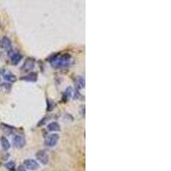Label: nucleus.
<instances>
[{
	"mask_svg": "<svg viewBox=\"0 0 171 171\" xmlns=\"http://www.w3.org/2000/svg\"><path fill=\"white\" fill-rule=\"evenodd\" d=\"M65 96L67 97V98H71L72 97L74 96V90L72 87H68L65 91Z\"/></svg>",
	"mask_w": 171,
	"mask_h": 171,
	"instance_id": "nucleus-14",
	"label": "nucleus"
},
{
	"mask_svg": "<svg viewBox=\"0 0 171 171\" xmlns=\"http://www.w3.org/2000/svg\"><path fill=\"white\" fill-rule=\"evenodd\" d=\"M2 75H3V78L8 82H15L17 79L16 76L12 74L10 71H5L2 73Z\"/></svg>",
	"mask_w": 171,
	"mask_h": 171,
	"instance_id": "nucleus-7",
	"label": "nucleus"
},
{
	"mask_svg": "<svg viewBox=\"0 0 171 171\" xmlns=\"http://www.w3.org/2000/svg\"><path fill=\"white\" fill-rule=\"evenodd\" d=\"M10 60L14 65H16L22 60V55H20L18 52H12L10 54Z\"/></svg>",
	"mask_w": 171,
	"mask_h": 171,
	"instance_id": "nucleus-9",
	"label": "nucleus"
},
{
	"mask_svg": "<svg viewBox=\"0 0 171 171\" xmlns=\"http://www.w3.org/2000/svg\"><path fill=\"white\" fill-rule=\"evenodd\" d=\"M72 57L70 54L69 53H63V54H57L54 57L50 58V63L52 65L54 68L60 69V68H64L70 64Z\"/></svg>",
	"mask_w": 171,
	"mask_h": 171,
	"instance_id": "nucleus-1",
	"label": "nucleus"
},
{
	"mask_svg": "<svg viewBox=\"0 0 171 171\" xmlns=\"http://www.w3.org/2000/svg\"><path fill=\"white\" fill-rule=\"evenodd\" d=\"M22 80H27V81H32V82H34V81L37 80V75H36L35 73H30V74H28L26 76L22 77Z\"/></svg>",
	"mask_w": 171,
	"mask_h": 171,
	"instance_id": "nucleus-13",
	"label": "nucleus"
},
{
	"mask_svg": "<svg viewBox=\"0 0 171 171\" xmlns=\"http://www.w3.org/2000/svg\"><path fill=\"white\" fill-rule=\"evenodd\" d=\"M75 85H76V87L77 89H82L85 87V79L82 76H77L75 78Z\"/></svg>",
	"mask_w": 171,
	"mask_h": 171,
	"instance_id": "nucleus-10",
	"label": "nucleus"
},
{
	"mask_svg": "<svg viewBox=\"0 0 171 171\" xmlns=\"http://www.w3.org/2000/svg\"><path fill=\"white\" fill-rule=\"evenodd\" d=\"M0 74H1V72H0Z\"/></svg>",
	"mask_w": 171,
	"mask_h": 171,
	"instance_id": "nucleus-18",
	"label": "nucleus"
},
{
	"mask_svg": "<svg viewBox=\"0 0 171 171\" xmlns=\"http://www.w3.org/2000/svg\"><path fill=\"white\" fill-rule=\"evenodd\" d=\"M36 158L38 159V161H40L42 164H47L49 162V155L47 154V152L44 151V150H41L39 151L37 153H36Z\"/></svg>",
	"mask_w": 171,
	"mask_h": 171,
	"instance_id": "nucleus-3",
	"label": "nucleus"
},
{
	"mask_svg": "<svg viewBox=\"0 0 171 171\" xmlns=\"http://www.w3.org/2000/svg\"><path fill=\"white\" fill-rule=\"evenodd\" d=\"M47 129L51 132H57L60 130V125L57 122H52V123H49L47 126Z\"/></svg>",
	"mask_w": 171,
	"mask_h": 171,
	"instance_id": "nucleus-11",
	"label": "nucleus"
},
{
	"mask_svg": "<svg viewBox=\"0 0 171 171\" xmlns=\"http://www.w3.org/2000/svg\"><path fill=\"white\" fill-rule=\"evenodd\" d=\"M0 142H1V145H2V147H3V149L5 150V151H8V150L10 148V143H9V141L7 140V138H5L4 136L1 137Z\"/></svg>",
	"mask_w": 171,
	"mask_h": 171,
	"instance_id": "nucleus-12",
	"label": "nucleus"
},
{
	"mask_svg": "<svg viewBox=\"0 0 171 171\" xmlns=\"http://www.w3.org/2000/svg\"><path fill=\"white\" fill-rule=\"evenodd\" d=\"M24 165L26 167V169H29V170H36L40 168V164L34 159H27L24 162Z\"/></svg>",
	"mask_w": 171,
	"mask_h": 171,
	"instance_id": "nucleus-4",
	"label": "nucleus"
},
{
	"mask_svg": "<svg viewBox=\"0 0 171 171\" xmlns=\"http://www.w3.org/2000/svg\"><path fill=\"white\" fill-rule=\"evenodd\" d=\"M15 166H16V163H15V162H13V161H9V162H8L6 164H5V167L8 169H13L14 168H15Z\"/></svg>",
	"mask_w": 171,
	"mask_h": 171,
	"instance_id": "nucleus-16",
	"label": "nucleus"
},
{
	"mask_svg": "<svg viewBox=\"0 0 171 171\" xmlns=\"http://www.w3.org/2000/svg\"><path fill=\"white\" fill-rule=\"evenodd\" d=\"M1 46L6 51H9V50L11 49V47H12L11 41H10V40L8 37L5 36V37L2 38V40H1Z\"/></svg>",
	"mask_w": 171,
	"mask_h": 171,
	"instance_id": "nucleus-8",
	"label": "nucleus"
},
{
	"mask_svg": "<svg viewBox=\"0 0 171 171\" xmlns=\"http://www.w3.org/2000/svg\"><path fill=\"white\" fill-rule=\"evenodd\" d=\"M26 144L25 138L22 135H16L13 138V145L16 148H22Z\"/></svg>",
	"mask_w": 171,
	"mask_h": 171,
	"instance_id": "nucleus-6",
	"label": "nucleus"
},
{
	"mask_svg": "<svg viewBox=\"0 0 171 171\" xmlns=\"http://www.w3.org/2000/svg\"><path fill=\"white\" fill-rule=\"evenodd\" d=\"M16 171H27V170L26 169L23 168V167H19L17 169H16Z\"/></svg>",
	"mask_w": 171,
	"mask_h": 171,
	"instance_id": "nucleus-17",
	"label": "nucleus"
},
{
	"mask_svg": "<svg viewBox=\"0 0 171 171\" xmlns=\"http://www.w3.org/2000/svg\"><path fill=\"white\" fill-rule=\"evenodd\" d=\"M2 126V128H3V130L5 132V133H7V134H9V133H11V131H12V128L9 127V126H8V125H5V124H2L1 125Z\"/></svg>",
	"mask_w": 171,
	"mask_h": 171,
	"instance_id": "nucleus-15",
	"label": "nucleus"
},
{
	"mask_svg": "<svg viewBox=\"0 0 171 171\" xmlns=\"http://www.w3.org/2000/svg\"><path fill=\"white\" fill-rule=\"evenodd\" d=\"M59 141V135L57 134H51L46 136L45 140V145L48 147H53L57 145Z\"/></svg>",
	"mask_w": 171,
	"mask_h": 171,
	"instance_id": "nucleus-2",
	"label": "nucleus"
},
{
	"mask_svg": "<svg viewBox=\"0 0 171 171\" xmlns=\"http://www.w3.org/2000/svg\"><path fill=\"white\" fill-rule=\"evenodd\" d=\"M34 66H35V60L30 57V58H27L25 62L23 63L22 69L26 71V72H28V71L32 70L34 68Z\"/></svg>",
	"mask_w": 171,
	"mask_h": 171,
	"instance_id": "nucleus-5",
	"label": "nucleus"
}]
</instances>
